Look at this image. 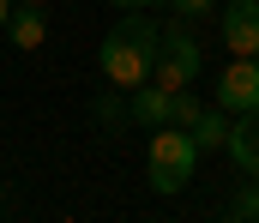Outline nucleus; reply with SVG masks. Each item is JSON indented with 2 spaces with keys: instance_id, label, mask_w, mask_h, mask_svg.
Segmentation results:
<instances>
[{
  "instance_id": "6e6552de",
  "label": "nucleus",
  "mask_w": 259,
  "mask_h": 223,
  "mask_svg": "<svg viewBox=\"0 0 259 223\" xmlns=\"http://www.w3.org/2000/svg\"><path fill=\"white\" fill-rule=\"evenodd\" d=\"M6 36H12L18 49H42V42H49V18H42V6H18V12L6 18Z\"/></svg>"
},
{
  "instance_id": "20e7f679",
  "label": "nucleus",
  "mask_w": 259,
  "mask_h": 223,
  "mask_svg": "<svg viewBox=\"0 0 259 223\" xmlns=\"http://www.w3.org/2000/svg\"><path fill=\"white\" fill-rule=\"evenodd\" d=\"M217 109H223V115L259 109V61L253 55H235V61L217 73Z\"/></svg>"
},
{
  "instance_id": "7ed1b4c3",
  "label": "nucleus",
  "mask_w": 259,
  "mask_h": 223,
  "mask_svg": "<svg viewBox=\"0 0 259 223\" xmlns=\"http://www.w3.org/2000/svg\"><path fill=\"white\" fill-rule=\"evenodd\" d=\"M205 67V49L193 42V30H187V18L181 24H163V36H157V61H151V84H163V91H187Z\"/></svg>"
},
{
  "instance_id": "423d86ee",
  "label": "nucleus",
  "mask_w": 259,
  "mask_h": 223,
  "mask_svg": "<svg viewBox=\"0 0 259 223\" xmlns=\"http://www.w3.org/2000/svg\"><path fill=\"white\" fill-rule=\"evenodd\" d=\"M229 157L241 175H259V109H241V121H229Z\"/></svg>"
},
{
  "instance_id": "4468645a",
  "label": "nucleus",
  "mask_w": 259,
  "mask_h": 223,
  "mask_svg": "<svg viewBox=\"0 0 259 223\" xmlns=\"http://www.w3.org/2000/svg\"><path fill=\"white\" fill-rule=\"evenodd\" d=\"M109 6H127V12H145V6H157V0H109Z\"/></svg>"
},
{
  "instance_id": "0eeeda50",
  "label": "nucleus",
  "mask_w": 259,
  "mask_h": 223,
  "mask_svg": "<svg viewBox=\"0 0 259 223\" xmlns=\"http://www.w3.org/2000/svg\"><path fill=\"white\" fill-rule=\"evenodd\" d=\"M169 97L175 91H163V84H133V103H127V121H139V127H169Z\"/></svg>"
},
{
  "instance_id": "9b49d317",
  "label": "nucleus",
  "mask_w": 259,
  "mask_h": 223,
  "mask_svg": "<svg viewBox=\"0 0 259 223\" xmlns=\"http://www.w3.org/2000/svg\"><path fill=\"white\" fill-rule=\"evenodd\" d=\"M229 217H235V223H259V181L241 187V193L229 199Z\"/></svg>"
},
{
  "instance_id": "f257e3e1",
  "label": "nucleus",
  "mask_w": 259,
  "mask_h": 223,
  "mask_svg": "<svg viewBox=\"0 0 259 223\" xmlns=\"http://www.w3.org/2000/svg\"><path fill=\"white\" fill-rule=\"evenodd\" d=\"M157 36H163V24H151L145 12H127V18L103 36V49H97L103 78H109L115 91L145 84V78H151V61H157Z\"/></svg>"
},
{
  "instance_id": "9d476101",
  "label": "nucleus",
  "mask_w": 259,
  "mask_h": 223,
  "mask_svg": "<svg viewBox=\"0 0 259 223\" xmlns=\"http://www.w3.org/2000/svg\"><path fill=\"white\" fill-rule=\"evenodd\" d=\"M199 109H205V103H199L193 91H175V97H169V127H193Z\"/></svg>"
},
{
  "instance_id": "dca6fc26",
  "label": "nucleus",
  "mask_w": 259,
  "mask_h": 223,
  "mask_svg": "<svg viewBox=\"0 0 259 223\" xmlns=\"http://www.w3.org/2000/svg\"><path fill=\"white\" fill-rule=\"evenodd\" d=\"M18 6H42V0H18Z\"/></svg>"
},
{
  "instance_id": "1a4fd4ad",
  "label": "nucleus",
  "mask_w": 259,
  "mask_h": 223,
  "mask_svg": "<svg viewBox=\"0 0 259 223\" xmlns=\"http://www.w3.org/2000/svg\"><path fill=\"white\" fill-rule=\"evenodd\" d=\"M187 133H193L199 151H211V145H223V139H229V115H223V109H199V121L187 127Z\"/></svg>"
},
{
  "instance_id": "f03ea898",
  "label": "nucleus",
  "mask_w": 259,
  "mask_h": 223,
  "mask_svg": "<svg viewBox=\"0 0 259 223\" xmlns=\"http://www.w3.org/2000/svg\"><path fill=\"white\" fill-rule=\"evenodd\" d=\"M199 169V145L187 127H151V151H145V175L157 193H187Z\"/></svg>"
},
{
  "instance_id": "2eb2a0df",
  "label": "nucleus",
  "mask_w": 259,
  "mask_h": 223,
  "mask_svg": "<svg viewBox=\"0 0 259 223\" xmlns=\"http://www.w3.org/2000/svg\"><path fill=\"white\" fill-rule=\"evenodd\" d=\"M6 18H12V0H0V30H6Z\"/></svg>"
},
{
  "instance_id": "ddd939ff",
  "label": "nucleus",
  "mask_w": 259,
  "mask_h": 223,
  "mask_svg": "<svg viewBox=\"0 0 259 223\" xmlns=\"http://www.w3.org/2000/svg\"><path fill=\"white\" fill-rule=\"evenodd\" d=\"M169 6H175V18H205L211 12V0H169Z\"/></svg>"
},
{
  "instance_id": "f8f14e48",
  "label": "nucleus",
  "mask_w": 259,
  "mask_h": 223,
  "mask_svg": "<svg viewBox=\"0 0 259 223\" xmlns=\"http://www.w3.org/2000/svg\"><path fill=\"white\" fill-rule=\"evenodd\" d=\"M97 121H103V127H121V121H127V103H121L115 91H103V97H97Z\"/></svg>"
},
{
  "instance_id": "39448f33",
  "label": "nucleus",
  "mask_w": 259,
  "mask_h": 223,
  "mask_svg": "<svg viewBox=\"0 0 259 223\" xmlns=\"http://www.w3.org/2000/svg\"><path fill=\"white\" fill-rule=\"evenodd\" d=\"M217 30H223L229 55H253L259 61V0H229L223 18H217Z\"/></svg>"
}]
</instances>
